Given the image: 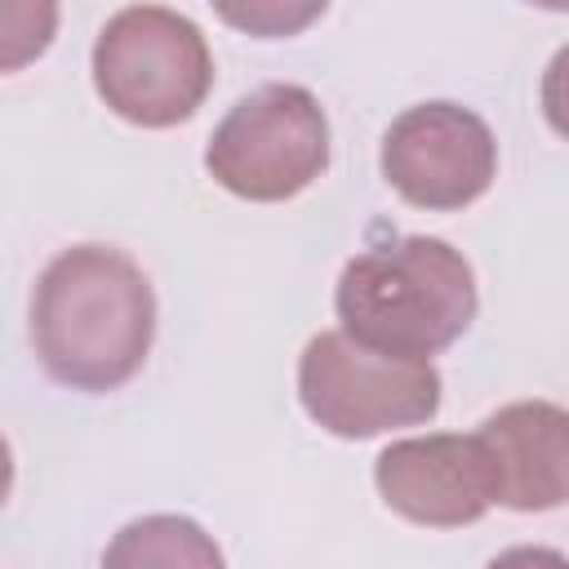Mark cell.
<instances>
[{
	"mask_svg": "<svg viewBox=\"0 0 569 569\" xmlns=\"http://www.w3.org/2000/svg\"><path fill=\"white\" fill-rule=\"evenodd\" d=\"M213 13L253 40H284L307 31L311 22H320V13L329 9V0H209Z\"/></svg>",
	"mask_w": 569,
	"mask_h": 569,
	"instance_id": "11",
	"label": "cell"
},
{
	"mask_svg": "<svg viewBox=\"0 0 569 569\" xmlns=\"http://www.w3.org/2000/svg\"><path fill=\"white\" fill-rule=\"evenodd\" d=\"M382 502L409 525L462 529L493 507V471L476 431H431L396 440L373 462Z\"/></svg>",
	"mask_w": 569,
	"mask_h": 569,
	"instance_id": "7",
	"label": "cell"
},
{
	"mask_svg": "<svg viewBox=\"0 0 569 569\" xmlns=\"http://www.w3.org/2000/svg\"><path fill=\"white\" fill-rule=\"evenodd\" d=\"M9 489H13V453H9V440L0 436V507H4Z\"/></svg>",
	"mask_w": 569,
	"mask_h": 569,
	"instance_id": "12",
	"label": "cell"
},
{
	"mask_svg": "<svg viewBox=\"0 0 569 569\" xmlns=\"http://www.w3.org/2000/svg\"><path fill=\"white\" fill-rule=\"evenodd\" d=\"M209 178L253 204H280L329 169V116L302 84L244 93L209 133Z\"/></svg>",
	"mask_w": 569,
	"mask_h": 569,
	"instance_id": "5",
	"label": "cell"
},
{
	"mask_svg": "<svg viewBox=\"0 0 569 569\" xmlns=\"http://www.w3.org/2000/svg\"><path fill=\"white\" fill-rule=\"evenodd\" d=\"M58 36V0H0V76L31 67Z\"/></svg>",
	"mask_w": 569,
	"mask_h": 569,
	"instance_id": "10",
	"label": "cell"
},
{
	"mask_svg": "<svg viewBox=\"0 0 569 569\" xmlns=\"http://www.w3.org/2000/svg\"><path fill=\"white\" fill-rule=\"evenodd\" d=\"M107 565H196V569H209V565H222V551L218 542L187 516H142V520H129L116 542L102 551Z\"/></svg>",
	"mask_w": 569,
	"mask_h": 569,
	"instance_id": "9",
	"label": "cell"
},
{
	"mask_svg": "<svg viewBox=\"0 0 569 569\" xmlns=\"http://www.w3.org/2000/svg\"><path fill=\"white\" fill-rule=\"evenodd\" d=\"M342 333L365 347L431 360L476 320L471 262L440 236H405L356 253L333 289Z\"/></svg>",
	"mask_w": 569,
	"mask_h": 569,
	"instance_id": "2",
	"label": "cell"
},
{
	"mask_svg": "<svg viewBox=\"0 0 569 569\" xmlns=\"http://www.w3.org/2000/svg\"><path fill=\"white\" fill-rule=\"evenodd\" d=\"M529 4H538V9H547V13H565V9H569V0H529Z\"/></svg>",
	"mask_w": 569,
	"mask_h": 569,
	"instance_id": "13",
	"label": "cell"
},
{
	"mask_svg": "<svg viewBox=\"0 0 569 569\" xmlns=\"http://www.w3.org/2000/svg\"><path fill=\"white\" fill-rule=\"evenodd\" d=\"M98 98L138 129H173L200 111L213 89V53L204 31L164 4H129L111 13L93 40Z\"/></svg>",
	"mask_w": 569,
	"mask_h": 569,
	"instance_id": "3",
	"label": "cell"
},
{
	"mask_svg": "<svg viewBox=\"0 0 569 569\" xmlns=\"http://www.w3.org/2000/svg\"><path fill=\"white\" fill-rule=\"evenodd\" d=\"M476 436L493 471V502L511 511H556L569 493V413L556 400H511Z\"/></svg>",
	"mask_w": 569,
	"mask_h": 569,
	"instance_id": "8",
	"label": "cell"
},
{
	"mask_svg": "<svg viewBox=\"0 0 569 569\" xmlns=\"http://www.w3.org/2000/svg\"><path fill=\"white\" fill-rule=\"evenodd\" d=\"M156 293L147 271L111 244L62 249L31 289V347L71 391H116L151 356Z\"/></svg>",
	"mask_w": 569,
	"mask_h": 569,
	"instance_id": "1",
	"label": "cell"
},
{
	"mask_svg": "<svg viewBox=\"0 0 569 569\" xmlns=\"http://www.w3.org/2000/svg\"><path fill=\"white\" fill-rule=\"evenodd\" d=\"M298 400L320 431L369 440L431 422L440 409V373L431 360L378 351L342 329H325L298 356Z\"/></svg>",
	"mask_w": 569,
	"mask_h": 569,
	"instance_id": "4",
	"label": "cell"
},
{
	"mask_svg": "<svg viewBox=\"0 0 569 569\" xmlns=\"http://www.w3.org/2000/svg\"><path fill=\"white\" fill-rule=\"evenodd\" d=\"M382 178L418 209L453 213L476 204L498 178L493 129L462 102H418L405 107L378 151Z\"/></svg>",
	"mask_w": 569,
	"mask_h": 569,
	"instance_id": "6",
	"label": "cell"
}]
</instances>
